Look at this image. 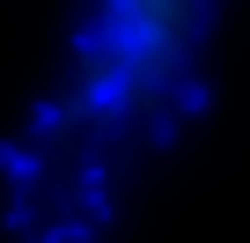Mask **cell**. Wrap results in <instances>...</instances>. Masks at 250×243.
<instances>
[{"label": "cell", "mask_w": 250, "mask_h": 243, "mask_svg": "<svg viewBox=\"0 0 250 243\" xmlns=\"http://www.w3.org/2000/svg\"><path fill=\"white\" fill-rule=\"evenodd\" d=\"M206 44V8L199 0H103L88 30L66 52V74L52 88V133L88 148L118 140L184 96L191 66Z\"/></svg>", "instance_id": "6da1fadb"}]
</instances>
